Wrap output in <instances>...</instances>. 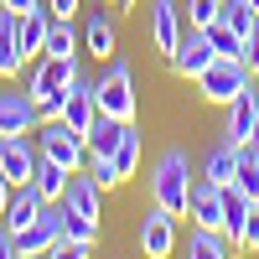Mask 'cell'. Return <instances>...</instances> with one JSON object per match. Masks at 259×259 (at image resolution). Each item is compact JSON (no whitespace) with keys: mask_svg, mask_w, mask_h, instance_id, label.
<instances>
[{"mask_svg":"<svg viewBox=\"0 0 259 259\" xmlns=\"http://www.w3.org/2000/svg\"><path fill=\"white\" fill-rule=\"evenodd\" d=\"M150 202L166 207L171 218H187L192 202V177H187V150H166L156 161V177H150Z\"/></svg>","mask_w":259,"mask_h":259,"instance_id":"6da1fadb","label":"cell"},{"mask_svg":"<svg viewBox=\"0 0 259 259\" xmlns=\"http://www.w3.org/2000/svg\"><path fill=\"white\" fill-rule=\"evenodd\" d=\"M73 78H78V57H47V62L31 73L26 94H31V104H36L41 119H62V94H68Z\"/></svg>","mask_w":259,"mask_h":259,"instance_id":"7a4b0ae2","label":"cell"},{"mask_svg":"<svg viewBox=\"0 0 259 259\" xmlns=\"http://www.w3.org/2000/svg\"><path fill=\"white\" fill-rule=\"evenodd\" d=\"M36 150H41L47 161H57L68 177L89 166V145H83V135H78V130H68L62 119H41V124H36Z\"/></svg>","mask_w":259,"mask_h":259,"instance_id":"3957f363","label":"cell"},{"mask_svg":"<svg viewBox=\"0 0 259 259\" xmlns=\"http://www.w3.org/2000/svg\"><path fill=\"white\" fill-rule=\"evenodd\" d=\"M94 99H99V114L109 119H135V78H130V62H109L104 78L94 83Z\"/></svg>","mask_w":259,"mask_h":259,"instance_id":"277c9868","label":"cell"},{"mask_svg":"<svg viewBox=\"0 0 259 259\" xmlns=\"http://www.w3.org/2000/svg\"><path fill=\"white\" fill-rule=\"evenodd\" d=\"M249 68H244V62H233V57H218V62H212V68L197 78V89H202V99L207 104H218V109H228V104L233 99H244L249 94Z\"/></svg>","mask_w":259,"mask_h":259,"instance_id":"5b68a950","label":"cell"},{"mask_svg":"<svg viewBox=\"0 0 259 259\" xmlns=\"http://www.w3.org/2000/svg\"><path fill=\"white\" fill-rule=\"evenodd\" d=\"M36 166H41L36 135H0V171H6L16 187H26L36 177Z\"/></svg>","mask_w":259,"mask_h":259,"instance_id":"8992f818","label":"cell"},{"mask_svg":"<svg viewBox=\"0 0 259 259\" xmlns=\"http://www.w3.org/2000/svg\"><path fill=\"white\" fill-rule=\"evenodd\" d=\"M135 239H140V254L145 259H171V249H177V218H171L166 207L150 202V212H145L140 228H135Z\"/></svg>","mask_w":259,"mask_h":259,"instance_id":"52a82bcc","label":"cell"},{"mask_svg":"<svg viewBox=\"0 0 259 259\" xmlns=\"http://www.w3.org/2000/svg\"><path fill=\"white\" fill-rule=\"evenodd\" d=\"M57 239H62V202H47V207H41V218L11 239V249H16V254H47Z\"/></svg>","mask_w":259,"mask_h":259,"instance_id":"ba28073f","label":"cell"},{"mask_svg":"<svg viewBox=\"0 0 259 259\" xmlns=\"http://www.w3.org/2000/svg\"><path fill=\"white\" fill-rule=\"evenodd\" d=\"M99 119V99H94V83L89 78H73L68 83V94H62V124L68 130H78V135H89V124Z\"/></svg>","mask_w":259,"mask_h":259,"instance_id":"9c48e42d","label":"cell"},{"mask_svg":"<svg viewBox=\"0 0 259 259\" xmlns=\"http://www.w3.org/2000/svg\"><path fill=\"white\" fill-rule=\"evenodd\" d=\"M182 6H177V0H150V47H156V52H177L182 47Z\"/></svg>","mask_w":259,"mask_h":259,"instance_id":"30bf717a","label":"cell"},{"mask_svg":"<svg viewBox=\"0 0 259 259\" xmlns=\"http://www.w3.org/2000/svg\"><path fill=\"white\" fill-rule=\"evenodd\" d=\"M187 218L197 223V228L228 233V218H223V187H212V182H192V202H187Z\"/></svg>","mask_w":259,"mask_h":259,"instance_id":"8fae6325","label":"cell"},{"mask_svg":"<svg viewBox=\"0 0 259 259\" xmlns=\"http://www.w3.org/2000/svg\"><path fill=\"white\" fill-rule=\"evenodd\" d=\"M36 124H41V114H36V104H31V94H0V135H36Z\"/></svg>","mask_w":259,"mask_h":259,"instance_id":"7c38bea8","label":"cell"},{"mask_svg":"<svg viewBox=\"0 0 259 259\" xmlns=\"http://www.w3.org/2000/svg\"><path fill=\"white\" fill-rule=\"evenodd\" d=\"M212 62H218V52L207 47V36H202V31H187V36H182V47L171 52V68H177L182 78H192V83H197V78L212 68Z\"/></svg>","mask_w":259,"mask_h":259,"instance_id":"4fadbf2b","label":"cell"},{"mask_svg":"<svg viewBox=\"0 0 259 259\" xmlns=\"http://www.w3.org/2000/svg\"><path fill=\"white\" fill-rule=\"evenodd\" d=\"M41 207H47V202H41V192H36L31 182H26V187H16V192H11V207H6V218H0V228H6L11 239H16L21 228H31V223L41 218Z\"/></svg>","mask_w":259,"mask_h":259,"instance_id":"5bb4252c","label":"cell"},{"mask_svg":"<svg viewBox=\"0 0 259 259\" xmlns=\"http://www.w3.org/2000/svg\"><path fill=\"white\" fill-rule=\"evenodd\" d=\"M254 130H259V99H254V89H249L244 99L228 104V130H223V140H228V145H254Z\"/></svg>","mask_w":259,"mask_h":259,"instance_id":"9a60e30c","label":"cell"},{"mask_svg":"<svg viewBox=\"0 0 259 259\" xmlns=\"http://www.w3.org/2000/svg\"><path fill=\"white\" fill-rule=\"evenodd\" d=\"M99 182L94 177H83V171H73L68 177V192H62V202H68L73 212H83V218H94V223H104V207H99Z\"/></svg>","mask_w":259,"mask_h":259,"instance_id":"2e32d148","label":"cell"},{"mask_svg":"<svg viewBox=\"0 0 259 259\" xmlns=\"http://www.w3.org/2000/svg\"><path fill=\"white\" fill-rule=\"evenodd\" d=\"M119 140H124V119H109V114H99V119L89 124V135H83V145H89V161H109Z\"/></svg>","mask_w":259,"mask_h":259,"instance_id":"e0dca14e","label":"cell"},{"mask_svg":"<svg viewBox=\"0 0 259 259\" xmlns=\"http://www.w3.org/2000/svg\"><path fill=\"white\" fill-rule=\"evenodd\" d=\"M233 177H239V145H228V140H218L207 150V166H202V182H212V187H233Z\"/></svg>","mask_w":259,"mask_h":259,"instance_id":"ac0fdd59","label":"cell"},{"mask_svg":"<svg viewBox=\"0 0 259 259\" xmlns=\"http://www.w3.org/2000/svg\"><path fill=\"white\" fill-rule=\"evenodd\" d=\"M47 31H52V16H47V11H31V16H16V36H21V57H36V52H47Z\"/></svg>","mask_w":259,"mask_h":259,"instance_id":"d6986e66","label":"cell"},{"mask_svg":"<svg viewBox=\"0 0 259 259\" xmlns=\"http://www.w3.org/2000/svg\"><path fill=\"white\" fill-rule=\"evenodd\" d=\"M21 36H16V16L0 11V78H21Z\"/></svg>","mask_w":259,"mask_h":259,"instance_id":"ffe728a7","label":"cell"},{"mask_svg":"<svg viewBox=\"0 0 259 259\" xmlns=\"http://www.w3.org/2000/svg\"><path fill=\"white\" fill-rule=\"evenodd\" d=\"M83 47H89L99 62L114 52V21L104 16V11H89V21H83Z\"/></svg>","mask_w":259,"mask_h":259,"instance_id":"44dd1931","label":"cell"},{"mask_svg":"<svg viewBox=\"0 0 259 259\" xmlns=\"http://www.w3.org/2000/svg\"><path fill=\"white\" fill-rule=\"evenodd\" d=\"M31 187L41 192V202H62V192H68V171H62L57 161H47V156H41V166H36Z\"/></svg>","mask_w":259,"mask_h":259,"instance_id":"7402d4cb","label":"cell"},{"mask_svg":"<svg viewBox=\"0 0 259 259\" xmlns=\"http://www.w3.org/2000/svg\"><path fill=\"white\" fill-rule=\"evenodd\" d=\"M109 166H114V177H119V182H130V177H135V166H140V135H135V124H124V140L114 145Z\"/></svg>","mask_w":259,"mask_h":259,"instance_id":"603a6c76","label":"cell"},{"mask_svg":"<svg viewBox=\"0 0 259 259\" xmlns=\"http://www.w3.org/2000/svg\"><path fill=\"white\" fill-rule=\"evenodd\" d=\"M202 36H207V47L218 52V57H233V62H244V36L233 31L228 21H212V26H207Z\"/></svg>","mask_w":259,"mask_h":259,"instance_id":"cb8c5ba5","label":"cell"},{"mask_svg":"<svg viewBox=\"0 0 259 259\" xmlns=\"http://www.w3.org/2000/svg\"><path fill=\"white\" fill-rule=\"evenodd\" d=\"M187 259H228L223 233H212V228H192V239H187Z\"/></svg>","mask_w":259,"mask_h":259,"instance_id":"d4e9b609","label":"cell"},{"mask_svg":"<svg viewBox=\"0 0 259 259\" xmlns=\"http://www.w3.org/2000/svg\"><path fill=\"white\" fill-rule=\"evenodd\" d=\"M218 16H223V0H187L182 6V26L187 31H207Z\"/></svg>","mask_w":259,"mask_h":259,"instance_id":"484cf974","label":"cell"},{"mask_svg":"<svg viewBox=\"0 0 259 259\" xmlns=\"http://www.w3.org/2000/svg\"><path fill=\"white\" fill-rule=\"evenodd\" d=\"M218 21H228V26L239 31L244 41L259 31V16H254V6H249V0H223V16H218Z\"/></svg>","mask_w":259,"mask_h":259,"instance_id":"4316f807","label":"cell"},{"mask_svg":"<svg viewBox=\"0 0 259 259\" xmlns=\"http://www.w3.org/2000/svg\"><path fill=\"white\" fill-rule=\"evenodd\" d=\"M233 187H239L249 202H259V161H254V145H239V177H233Z\"/></svg>","mask_w":259,"mask_h":259,"instance_id":"83f0119b","label":"cell"},{"mask_svg":"<svg viewBox=\"0 0 259 259\" xmlns=\"http://www.w3.org/2000/svg\"><path fill=\"white\" fill-rule=\"evenodd\" d=\"M62 239H78V244H94L99 239V223L83 218V212H73L68 202H62Z\"/></svg>","mask_w":259,"mask_h":259,"instance_id":"f1b7e54d","label":"cell"},{"mask_svg":"<svg viewBox=\"0 0 259 259\" xmlns=\"http://www.w3.org/2000/svg\"><path fill=\"white\" fill-rule=\"evenodd\" d=\"M47 57H78V31L68 26V21H52V31H47Z\"/></svg>","mask_w":259,"mask_h":259,"instance_id":"f546056e","label":"cell"},{"mask_svg":"<svg viewBox=\"0 0 259 259\" xmlns=\"http://www.w3.org/2000/svg\"><path fill=\"white\" fill-rule=\"evenodd\" d=\"M259 244V202L244 212V223H239V233H233V249H254Z\"/></svg>","mask_w":259,"mask_h":259,"instance_id":"4dcf8cb0","label":"cell"},{"mask_svg":"<svg viewBox=\"0 0 259 259\" xmlns=\"http://www.w3.org/2000/svg\"><path fill=\"white\" fill-rule=\"evenodd\" d=\"M89 249L94 244H78V239H57L47 254H41V259H89Z\"/></svg>","mask_w":259,"mask_h":259,"instance_id":"1f68e13d","label":"cell"},{"mask_svg":"<svg viewBox=\"0 0 259 259\" xmlns=\"http://www.w3.org/2000/svg\"><path fill=\"white\" fill-rule=\"evenodd\" d=\"M0 11H11V16H31V11H47V0H0Z\"/></svg>","mask_w":259,"mask_h":259,"instance_id":"d6a6232c","label":"cell"},{"mask_svg":"<svg viewBox=\"0 0 259 259\" xmlns=\"http://www.w3.org/2000/svg\"><path fill=\"white\" fill-rule=\"evenodd\" d=\"M244 68H249V78H259V31L244 41Z\"/></svg>","mask_w":259,"mask_h":259,"instance_id":"836d02e7","label":"cell"},{"mask_svg":"<svg viewBox=\"0 0 259 259\" xmlns=\"http://www.w3.org/2000/svg\"><path fill=\"white\" fill-rule=\"evenodd\" d=\"M73 11H78V0H47V16L52 21H73Z\"/></svg>","mask_w":259,"mask_h":259,"instance_id":"e575fe53","label":"cell"},{"mask_svg":"<svg viewBox=\"0 0 259 259\" xmlns=\"http://www.w3.org/2000/svg\"><path fill=\"white\" fill-rule=\"evenodd\" d=\"M11 192H16V182L0 171V218H6V207H11Z\"/></svg>","mask_w":259,"mask_h":259,"instance_id":"d590c367","label":"cell"},{"mask_svg":"<svg viewBox=\"0 0 259 259\" xmlns=\"http://www.w3.org/2000/svg\"><path fill=\"white\" fill-rule=\"evenodd\" d=\"M0 259H16V249H11V233L0 228Z\"/></svg>","mask_w":259,"mask_h":259,"instance_id":"8d00e7d4","label":"cell"},{"mask_svg":"<svg viewBox=\"0 0 259 259\" xmlns=\"http://www.w3.org/2000/svg\"><path fill=\"white\" fill-rule=\"evenodd\" d=\"M114 6H119V11H130V6H135V0H114Z\"/></svg>","mask_w":259,"mask_h":259,"instance_id":"74e56055","label":"cell"},{"mask_svg":"<svg viewBox=\"0 0 259 259\" xmlns=\"http://www.w3.org/2000/svg\"><path fill=\"white\" fill-rule=\"evenodd\" d=\"M16 259H41V254H16Z\"/></svg>","mask_w":259,"mask_h":259,"instance_id":"f35d334b","label":"cell"},{"mask_svg":"<svg viewBox=\"0 0 259 259\" xmlns=\"http://www.w3.org/2000/svg\"><path fill=\"white\" fill-rule=\"evenodd\" d=\"M249 6H254V16H259V0H249Z\"/></svg>","mask_w":259,"mask_h":259,"instance_id":"ab89813d","label":"cell"},{"mask_svg":"<svg viewBox=\"0 0 259 259\" xmlns=\"http://www.w3.org/2000/svg\"><path fill=\"white\" fill-rule=\"evenodd\" d=\"M254 254H259V244H254Z\"/></svg>","mask_w":259,"mask_h":259,"instance_id":"60d3db41","label":"cell"}]
</instances>
